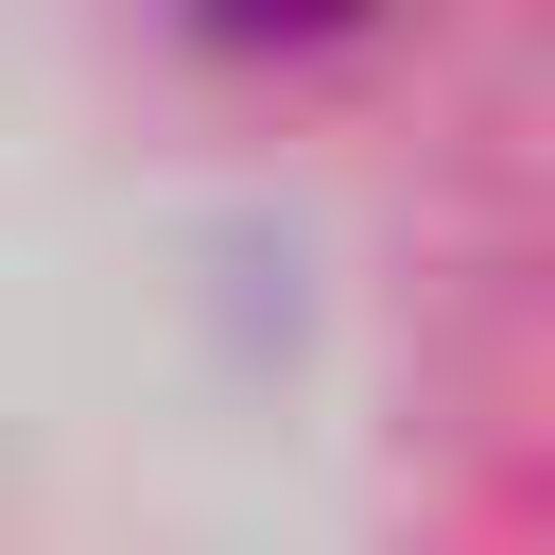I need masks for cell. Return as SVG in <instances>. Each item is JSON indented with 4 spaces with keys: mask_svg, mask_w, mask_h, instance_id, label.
<instances>
[{
    "mask_svg": "<svg viewBox=\"0 0 555 555\" xmlns=\"http://www.w3.org/2000/svg\"><path fill=\"white\" fill-rule=\"evenodd\" d=\"M208 35H243V52H295V35H347L364 0H191Z\"/></svg>",
    "mask_w": 555,
    "mask_h": 555,
    "instance_id": "obj_1",
    "label": "cell"
}]
</instances>
